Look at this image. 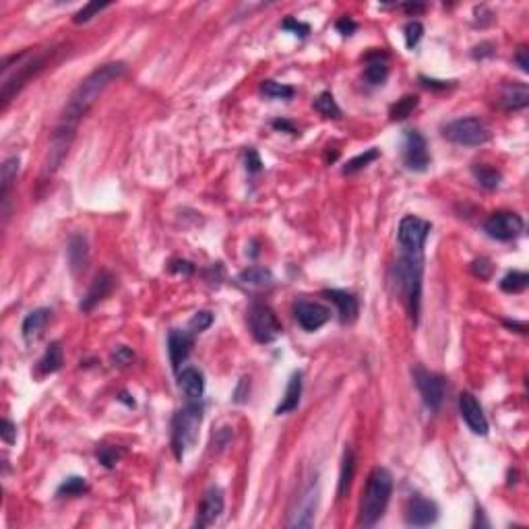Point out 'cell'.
<instances>
[{
    "label": "cell",
    "instance_id": "39",
    "mask_svg": "<svg viewBox=\"0 0 529 529\" xmlns=\"http://www.w3.org/2000/svg\"><path fill=\"white\" fill-rule=\"evenodd\" d=\"M122 455H124V451L118 449V447H100V449H98V459H100V463H102L104 467H108V469H112Z\"/></svg>",
    "mask_w": 529,
    "mask_h": 529
},
{
    "label": "cell",
    "instance_id": "53",
    "mask_svg": "<svg viewBox=\"0 0 529 529\" xmlns=\"http://www.w3.org/2000/svg\"><path fill=\"white\" fill-rule=\"evenodd\" d=\"M118 399H120V401H124V403H126L128 408H135V399H128V395H126V393H122V395H120Z\"/></svg>",
    "mask_w": 529,
    "mask_h": 529
},
{
    "label": "cell",
    "instance_id": "42",
    "mask_svg": "<svg viewBox=\"0 0 529 529\" xmlns=\"http://www.w3.org/2000/svg\"><path fill=\"white\" fill-rule=\"evenodd\" d=\"M286 32H292L294 36H300V38H306L308 34H310V27L306 25V23H302V21H296V19H286L283 21V25H281Z\"/></svg>",
    "mask_w": 529,
    "mask_h": 529
},
{
    "label": "cell",
    "instance_id": "36",
    "mask_svg": "<svg viewBox=\"0 0 529 529\" xmlns=\"http://www.w3.org/2000/svg\"><path fill=\"white\" fill-rule=\"evenodd\" d=\"M87 490H89V484H87L85 478H81V476H71V478H67V480L58 486L56 496H81V494H85Z\"/></svg>",
    "mask_w": 529,
    "mask_h": 529
},
{
    "label": "cell",
    "instance_id": "29",
    "mask_svg": "<svg viewBox=\"0 0 529 529\" xmlns=\"http://www.w3.org/2000/svg\"><path fill=\"white\" fill-rule=\"evenodd\" d=\"M354 471H356V455L354 451L347 447L345 453H343V461H341V474H340V486H337V498H343L347 492H349V486H351V478H354Z\"/></svg>",
    "mask_w": 529,
    "mask_h": 529
},
{
    "label": "cell",
    "instance_id": "16",
    "mask_svg": "<svg viewBox=\"0 0 529 529\" xmlns=\"http://www.w3.org/2000/svg\"><path fill=\"white\" fill-rule=\"evenodd\" d=\"M316 502H319V488L316 484H310L300 496L298 507L292 511V519L288 521V528H310L314 523Z\"/></svg>",
    "mask_w": 529,
    "mask_h": 529
},
{
    "label": "cell",
    "instance_id": "37",
    "mask_svg": "<svg viewBox=\"0 0 529 529\" xmlns=\"http://www.w3.org/2000/svg\"><path fill=\"white\" fill-rule=\"evenodd\" d=\"M108 6H112V2H89V4H85L81 11H76L75 17H73V21H75L76 25L87 23L89 19H93L98 13H102V11H104V8H108Z\"/></svg>",
    "mask_w": 529,
    "mask_h": 529
},
{
    "label": "cell",
    "instance_id": "50",
    "mask_svg": "<svg viewBox=\"0 0 529 529\" xmlns=\"http://www.w3.org/2000/svg\"><path fill=\"white\" fill-rule=\"evenodd\" d=\"M515 60H517V65H519V69H521V71H523V73H528V71H529L528 48H519V52H517V56H515Z\"/></svg>",
    "mask_w": 529,
    "mask_h": 529
},
{
    "label": "cell",
    "instance_id": "43",
    "mask_svg": "<svg viewBox=\"0 0 529 529\" xmlns=\"http://www.w3.org/2000/svg\"><path fill=\"white\" fill-rule=\"evenodd\" d=\"M244 159H246V170H248L250 174H259V172L263 170V161H261L257 149H248L246 155H244Z\"/></svg>",
    "mask_w": 529,
    "mask_h": 529
},
{
    "label": "cell",
    "instance_id": "3",
    "mask_svg": "<svg viewBox=\"0 0 529 529\" xmlns=\"http://www.w3.org/2000/svg\"><path fill=\"white\" fill-rule=\"evenodd\" d=\"M422 271H424V257L422 253H403L395 263V281L406 298L410 314L417 323L420 316V298H422Z\"/></svg>",
    "mask_w": 529,
    "mask_h": 529
},
{
    "label": "cell",
    "instance_id": "11",
    "mask_svg": "<svg viewBox=\"0 0 529 529\" xmlns=\"http://www.w3.org/2000/svg\"><path fill=\"white\" fill-rule=\"evenodd\" d=\"M403 163L412 172H426L428 166H430L428 143H426L424 135L416 128L406 130V137H403Z\"/></svg>",
    "mask_w": 529,
    "mask_h": 529
},
{
    "label": "cell",
    "instance_id": "22",
    "mask_svg": "<svg viewBox=\"0 0 529 529\" xmlns=\"http://www.w3.org/2000/svg\"><path fill=\"white\" fill-rule=\"evenodd\" d=\"M19 174V157H8L4 159L0 168V203H2V215L8 217V194L13 185L17 182Z\"/></svg>",
    "mask_w": 529,
    "mask_h": 529
},
{
    "label": "cell",
    "instance_id": "14",
    "mask_svg": "<svg viewBox=\"0 0 529 529\" xmlns=\"http://www.w3.org/2000/svg\"><path fill=\"white\" fill-rule=\"evenodd\" d=\"M438 519V507L424 498V496H414L406 504V523L414 528H428L436 523Z\"/></svg>",
    "mask_w": 529,
    "mask_h": 529
},
{
    "label": "cell",
    "instance_id": "40",
    "mask_svg": "<svg viewBox=\"0 0 529 529\" xmlns=\"http://www.w3.org/2000/svg\"><path fill=\"white\" fill-rule=\"evenodd\" d=\"M403 32H406V46L410 50H414L417 43H420L422 36H424V25L420 21H410Z\"/></svg>",
    "mask_w": 529,
    "mask_h": 529
},
{
    "label": "cell",
    "instance_id": "12",
    "mask_svg": "<svg viewBox=\"0 0 529 529\" xmlns=\"http://www.w3.org/2000/svg\"><path fill=\"white\" fill-rule=\"evenodd\" d=\"M294 316H296L298 325L302 327L304 331L312 333V331L321 329L331 319V310L321 302L298 300L294 304Z\"/></svg>",
    "mask_w": 529,
    "mask_h": 529
},
{
    "label": "cell",
    "instance_id": "20",
    "mask_svg": "<svg viewBox=\"0 0 529 529\" xmlns=\"http://www.w3.org/2000/svg\"><path fill=\"white\" fill-rule=\"evenodd\" d=\"M325 296L327 300L337 306V312H340L341 323H354L358 319V298L345 290H325Z\"/></svg>",
    "mask_w": 529,
    "mask_h": 529
},
{
    "label": "cell",
    "instance_id": "1",
    "mask_svg": "<svg viewBox=\"0 0 529 529\" xmlns=\"http://www.w3.org/2000/svg\"><path fill=\"white\" fill-rule=\"evenodd\" d=\"M124 71H126L124 62H108V65L95 69L89 76H85L81 81V85L73 91V95L69 98L54 133H65V135L75 137L81 118L91 110V106L100 100V95L112 85L116 79L124 75Z\"/></svg>",
    "mask_w": 529,
    "mask_h": 529
},
{
    "label": "cell",
    "instance_id": "19",
    "mask_svg": "<svg viewBox=\"0 0 529 529\" xmlns=\"http://www.w3.org/2000/svg\"><path fill=\"white\" fill-rule=\"evenodd\" d=\"M178 387L189 401H201L205 393V377L199 368L187 366L178 373Z\"/></svg>",
    "mask_w": 529,
    "mask_h": 529
},
{
    "label": "cell",
    "instance_id": "48",
    "mask_svg": "<svg viewBox=\"0 0 529 529\" xmlns=\"http://www.w3.org/2000/svg\"><path fill=\"white\" fill-rule=\"evenodd\" d=\"M273 128H275V130H281V133L298 135V133H296V126H294L290 120H286V118H277V120H273Z\"/></svg>",
    "mask_w": 529,
    "mask_h": 529
},
{
    "label": "cell",
    "instance_id": "46",
    "mask_svg": "<svg viewBox=\"0 0 529 529\" xmlns=\"http://www.w3.org/2000/svg\"><path fill=\"white\" fill-rule=\"evenodd\" d=\"M170 271L172 273H182V275H192L194 264L185 261V259H174V261H170Z\"/></svg>",
    "mask_w": 529,
    "mask_h": 529
},
{
    "label": "cell",
    "instance_id": "13",
    "mask_svg": "<svg viewBox=\"0 0 529 529\" xmlns=\"http://www.w3.org/2000/svg\"><path fill=\"white\" fill-rule=\"evenodd\" d=\"M224 492L217 486H211L209 490L203 494L201 498V504H199V511H196V521H194V528H209L213 525L222 513H224Z\"/></svg>",
    "mask_w": 529,
    "mask_h": 529
},
{
    "label": "cell",
    "instance_id": "2",
    "mask_svg": "<svg viewBox=\"0 0 529 529\" xmlns=\"http://www.w3.org/2000/svg\"><path fill=\"white\" fill-rule=\"evenodd\" d=\"M393 492V476L384 467H375L368 476L366 488L362 494V504H360V525L362 528H373L380 521V517L387 511V504L391 500Z\"/></svg>",
    "mask_w": 529,
    "mask_h": 529
},
{
    "label": "cell",
    "instance_id": "4",
    "mask_svg": "<svg viewBox=\"0 0 529 529\" xmlns=\"http://www.w3.org/2000/svg\"><path fill=\"white\" fill-rule=\"evenodd\" d=\"M52 56V50L48 52H39V54H32V52H21V54H15V75H6L2 79V91H0V100H2V110L8 106V102L36 76L46 69L48 65V58Z\"/></svg>",
    "mask_w": 529,
    "mask_h": 529
},
{
    "label": "cell",
    "instance_id": "45",
    "mask_svg": "<svg viewBox=\"0 0 529 529\" xmlns=\"http://www.w3.org/2000/svg\"><path fill=\"white\" fill-rule=\"evenodd\" d=\"M471 271L480 277V279H488L492 273V264L488 259H476L471 264Z\"/></svg>",
    "mask_w": 529,
    "mask_h": 529
},
{
    "label": "cell",
    "instance_id": "24",
    "mask_svg": "<svg viewBox=\"0 0 529 529\" xmlns=\"http://www.w3.org/2000/svg\"><path fill=\"white\" fill-rule=\"evenodd\" d=\"M50 314H52L50 308H36V310H32L25 316L23 325H21L23 340L27 341V343H34V341L38 340L39 335H41V331H43V327H46V323L50 321Z\"/></svg>",
    "mask_w": 529,
    "mask_h": 529
},
{
    "label": "cell",
    "instance_id": "21",
    "mask_svg": "<svg viewBox=\"0 0 529 529\" xmlns=\"http://www.w3.org/2000/svg\"><path fill=\"white\" fill-rule=\"evenodd\" d=\"M67 259H69L73 275L85 273V269L89 264V244H87L85 236H81V234L71 236L69 246H67Z\"/></svg>",
    "mask_w": 529,
    "mask_h": 529
},
{
    "label": "cell",
    "instance_id": "33",
    "mask_svg": "<svg viewBox=\"0 0 529 529\" xmlns=\"http://www.w3.org/2000/svg\"><path fill=\"white\" fill-rule=\"evenodd\" d=\"M261 91H263L267 98H271V100H292L294 93H296V89L292 85L277 83V81H263Z\"/></svg>",
    "mask_w": 529,
    "mask_h": 529
},
{
    "label": "cell",
    "instance_id": "8",
    "mask_svg": "<svg viewBox=\"0 0 529 529\" xmlns=\"http://www.w3.org/2000/svg\"><path fill=\"white\" fill-rule=\"evenodd\" d=\"M432 224L417 217V215H406L401 217L397 227V240L403 248V253H422L424 244L430 236Z\"/></svg>",
    "mask_w": 529,
    "mask_h": 529
},
{
    "label": "cell",
    "instance_id": "26",
    "mask_svg": "<svg viewBox=\"0 0 529 529\" xmlns=\"http://www.w3.org/2000/svg\"><path fill=\"white\" fill-rule=\"evenodd\" d=\"M500 104L507 110H523L529 104V91L525 85H507L500 95Z\"/></svg>",
    "mask_w": 529,
    "mask_h": 529
},
{
    "label": "cell",
    "instance_id": "41",
    "mask_svg": "<svg viewBox=\"0 0 529 529\" xmlns=\"http://www.w3.org/2000/svg\"><path fill=\"white\" fill-rule=\"evenodd\" d=\"M133 360H135V354H133V349L126 347V345L116 347V351L112 354V362H116L118 366H128Z\"/></svg>",
    "mask_w": 529,
    "mask_h": 529
},
{
    "label": "cell",
    "instance_id": "28",
    "mask_svg": "<svg viewBox=\"0 0 529 529\" xmlns=\"http://www.w3.org/2000/svg\"><path fill=\"white\" fill-rule=\"evenodd\" d=\"M366 60H368V65L364 69V79L370 85H382L387 81V76H389V67L384 62V54H380V52L368 54Z\"/></svg>",
    "mask_w": 529,
    "mask_h": 529
},
{
    "label": "cell",
    "instance_id": "32",
    "mask_svg": "<svg viewBox=\"0 0 529 529\" xmlns=\"http://www.w3.org/2000/svg\"><path fill=\"white\" fill-rule=\"evenodd\" d=\"M417 95H403L401 100H397V104L391 106L389 110V116L393 122H399V120H406L408 116H412V112L417 108Z\"/></svg>",
    "mask_w": 529,
    "mask_h": 529
},
{
    "label": "cell",
    "instance_id": "31",
    "mask_svg": "<svg viewBox=\"0 0 529 529\" xmlns=\"http://www.w3.org/2000/svg\"><path fill=\"white\" fill-rule=\"evenodd\" d=\"M471 172H474L476 180H478L484 189L488 190L498 189V185H500V180H502V176H500L498 170H494L490 166H484V163H476V166L471 168Z\"/></svg>",
    "mask_w": 529,
    "mask_h": 529
},
{
    "label": "cell",
    "instance_id": "9",
    "mask_svg": "<svg viewBox=\"0 0 529 529\" xmlns=\"http://www.w3.org/2000/svg\"><path fill=\"white\" fill-rule=\"evenodd\" d=\"M523 220L521 215L513 213V211H496L484 224V232L490 236L492 240H500V242H511L515 238H519L523 234Z\"/></svg>",
    "mask_w": 529,
    "mask_h": 529
},
{
    "label": "cell",
    "instance_id": "6",
    "mask_svg": "<svg viewBox=\"0 0 529 529\" xmlns=\"http://www.w3.org/2000/svg\"><path fill=\"white\" fill-rule=\"evenodd\" d=\"M443 137L455 145L480 147L490 141L492 135L484 120H480L476 116H467V118H457L453 122H449L443 128Z\"/></svg>",
    "mask_w": 529,
    "mask_h": 529
},
{
    "label": "cell",
    "instance_id": "44",
    "mask_svg": "<svg viewBox=\"0 0 529 529\" xmlns=\"http://www.w3.org/2000/svg\"><path fill=\"white\" fill-rule=\"evenodd\" d=\"M0 436H2V441L4 443H8V445H15V441H17V426L11 422V420H2V430H0Z\"/></svg>",
    "mask_w": 529,
    "mask_h": 529
},
{
    "label": "cell",
    "instance_id": "10",
    "mask_svg": "<svg viewBox=\"0 0 529 529\" xmlns=\"http://www.w3.org/2000/svg\"><path fill=\"white\" fill-rule=\"evenodd\" d=\"M412 375H414L417 391H420L426 408L438 410L443 399H445V378L436 375V373H430V370L422 368V366H416L412 370Z\"/></svg>",
    "mask_w": 529,
    "mask_h": 529
},
{
    "label": "cell",
    "instance_id": "7",
    "mask_svg": "<svg viewBox=\"0 0 529 529\" xmlns=\"http://www.w3.org/2000/svg\"><path fill=\"white\" fill-rule=\"evenodd\" d=\"M248 325H250V333L259 343H273L281 335V323L277 319V314L267 306V304H253L250 312H248Z\"/></svg>",
    "mask_w": 529,
    "mask_h": 529
},
{
    "label": "cell",
    "instance_id": "27",
    "mask_svg": "<svg viewBox=\"0 0 529 529\" xmlns=\"http://www.w3.org/2000/svg\"><path fill=\"white\" fill-rule=\"evenodd\" d=\"M62 362H65V351H62V345L58 341H52L48 345V349L43 351L41 360H39V373L41 375H54L62 368Z\"/></svg>",
    "mask_w": 529,
    "mask_h": 529
},
{
    "label": "cell",
    "instance_id": "35",
    "mask_svg": "<svg viewBox=\"0 0 529 529\" xmlns=\"http://www.w3.org/2000/svg\"><path fill=\"white\" fill-rule=\"evenodd\" d=\"M378 149H368V152H364V153H360V155H356V157H351L345 166H343V174L347 176V174H356V172H360V170H364L366 166H370L375 159H378Z\"/></svg>",
    "mask_w": 529,
    "mask_h": 529
},
{
    "label": "cell",
    "instance_id": "49",
    "mask_svg": "<svg viewBox=\"0 0 529 529\" xmlns=\"http://www.w3.org/2000/svg\"><path fill=\"white\" fill-rule=\"evenodd\" d=\"M356 27H358V25H356V21H354V19H349V17H343V19L337 21V29H340L343 36H351V34L356 32Z\"/></svg>",
    "mask_w": 529,
    "mask_h": 529
},
{
    "label": "cell",
    "instance_id": "5",
    "mask_svg": "<svg viewBox=\"0 0 529 529\" xmlns=\"http://www.w3.org/2000/svg\"><path fill=\"white\" fill-rule=\"evenodd\" d=\"M203 422V406L199 401H189L172 422V449L178 461H182L185 453L196 443L199 430Z\"/></svg>",
    "mask_w": 529,
    "mask_h": 529
},
{
    "label": "cell",
    "instance_id": "17",
    "mask_svg": "<svg viewBox=\"0 0 529 529\" xmlns=\"http://www.w3.org/2000/svg\"><path fill=\"white\" fill-rule=\"evenodd\" d=\"M114 281H116V279H114L112 273H108V271L98 273L95 279L91 281V288L87 290V294H85V298H83V302H81V310H83V312H89V310H93L98 304L102 302L104 298H108L110 292L114 290Z\"/></svg>",
    "mask_w": 529,
    "mask_h": 529
},
{
    "label": "cell",
    "instance_id": "18",
    "mask_svg": "<svg viewBox=\"0 0 529 529\" xmlns=\"http://www.w3.org/2000/svg\"><path fill=\"white\" fill-rule=\"evenodd\" d=\"M194 333L190 331H180V329H172L168 335V354H170V362L174 366V370H180V364L189 358L190 349L194 345Z\"/></svg>",
    "mask_w": 529,
    "mask_h": 529
},
{
    "label": "cell",
    "instance_id": "23",
    "mask_svg": "<svg viewBox=\"0 0 529 529\" xmlns=\"http://www.w3.org/2000/svg\"><path fill=\"white\" fill-rule=\"evenodd\" d=\"M236 281L246 290H267L273 286V273L267 267H248L236 277Z\"/></svg>",
    "mask_w": 529,
    "mask_h": 529
},
{
    "label": "cell",
    "instance_id": "15",
    "mask_svg": "<svg viewBox=\"0 0 529 529\" xmlns=\"http://www.w3.org/2000/svg\"><path fill=\"white\" fill-rule=\"evenodd\" d=\"M459 414L474 434H480V436L488 434V420L484 416V410L478 403V399L467 391L459 395Z\"/></svg>",
    "mask_w": 529,
    "mask_h": 529
},
{
    "label": "cell",
    "instance_id": "38",
    "mask_svg": "<svg viewBox=\"0 0 529 529\" xmlns=\"http://www.w3.org/2000/svg\"><path fill=\"white\" fill-rule=\"evenodd\" d=\"M211 325H213V314H211L209 310H199V312H194V316L190 319L189 329L190 333H203V331H207Z\"/></svg>",
    "mask_w": 529,
    "mask_h": 529
},
{
    "label": "cell",
    "instance_id": "25",
    "mask_svg": "<svg viewBox=\"0 0 529 529\" xmlns=\"http://www.w3.org/2000/svg\"><path fill=\"white\" fill-rule=\"evenodd\" d=\"M300 397H302V373H294L290 382H288V389H286V395H283L281 403L275 410V414L281 416V414L294 412L300 406Z\"/></svg>",
    "mask_w": 529,
    "mask_h": 529
},
{
    "label": "cell",
    "instance_id": "52",
    "mask_svg": "<svg viewBox=\"0 0 529 529\" xmlns=\"http://www.w3.org/2000/svg\"><path fill=\"white\" fill-rule=\"evenodd\" d=\"M403 8L410 13H417V11H424V4H403Z\"/></svg>",
    "mask_w": 529,
    "mask_h": 529
},
{
    "label": "cell",
    "instance_id": "34",
    "mask_svg": "<svg viewBox=\"0 0 529 529\" xmlns=\"http://www.w3.org/2000/svg\"><path fill=\"white\" fill-rule=\"evenodd\" d=\"M312 106H314L316 112L327 116V118H341V108L337 106L335 98L329 91H323L321 95H316V100H314Z\"/></svg>",
    "mask_w": 529,
    "mask_h": 529
},
{
    "label": "cell",
    "instance_id": "51",
    "mask_svg": "<svg viewBox=\"0 0 529 529\" xmlns=\"http://www.w3.org/2000/svg\"><path fill=\"white\" fill-rule=\"evenodd\" d=\"M490 43H482V46H476L474 48V58H484V56H492L494 50H486Z\"/></svg>",
    "mask_w": 529,
    "mask_h": 529
},
{
    "label": "cell",
    "instance_id": "47",
    "mask_svg": "<svg viewBox=\"0 0 529 529\" xmlns=\"http://www.w3.org/2000/svg\"><path fill=\"white\" fill-rule=\"evenodd\" d=\"M420 81L428 89H449L451 87V81H436V79H428V76H420Z\"/></svg>",
    "mask_w": 529,
    "mask_h": 529
},
{
    "label": "cell",
    "instance_id": "30",
    "mask_svg": "<svg viewBox=\"0 0 529 529\" xmlns=\"http://www.w3.org/2000/svg\"><path fill=\"white\" fill-rule=\"evenodd\" d=\"M529 286V275L525 271H509L500 279V290L507 294H519Z\"/></svg>",
    "mask_w": 529,
    "mask_h": 529
}]
</instances>
